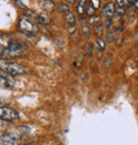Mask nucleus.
Returning a JSON list of instances; mask_svg holds the SVG:
<instances>
[{
    "instance_id": "obj_1",
    "label": "nucleus",
    "mask_w": 138,
    "mask_h": 145,
    "mask_svg": "<svg viewBox=\"0 0 138 145\" xmlns=\"http://www.w3.org/2000/svg\"><path fill=\"white\" fill-rule=\"evenodd\" d=\"M26 52V47L24 44L17 40H10L8 47L4 51V55L2 59H10L14 57H18L22 55Z\"/></svg>"
},
{
    "instance_id": "obj_2",
    "label": "nucleus",
    "mask_w": 138,
    "mask_h": 145,
    "mask_svg": "<svg viewBox=\"0 0 138 145\" xmlns=\"http://www.w3.org/2000/svg\"><path fill=\"white\" fill-rule=\"evenodd\" d=\"M0 69L13 76L21 75L24 73V67L22 65L15 61H9L8 59H0Z\"/></svg>"
},
{
    "instance_id": "obj_3",
    "label": "nucleus",
    "mask_w": 138,
    "mask_h": 145,
    "mask_svg": "<svg viewBox=\"0 0 138 145\" xmlns=\"http://www.w3.org/2000/svg\"><path fill=\"white\" fill-rule=\"evenodd\" d=\"M29 17L21 16L19 18V20H18V28H19L21 32L27 34V35H36L37 33H38V27Z\"/></svg>"
},
{
    "instance_id": "obj_4",
    "label": "nucleus",
    "mask_w": 138,
    "mask_h": 145,
    "mask_svg": "<svg viewBox=\"0 0 138 145\" xmlns=\"http://www.w3.org/2000/svg\"><path fill=\"white\" fill-rule=\"evenodd\" d=\"M19 118V114L15 109L7 107V106H0V120L5 122L15 121Z\"/></svg>"
},
{
    "instance_id": "obj_5",
    "label": "nucleus",
    "mask_w": 138,
    "mask_h": 145,
    "mask_svg": "<svg viewBox=\"0 0 138 145\" xmlns=\"http://www.w3.org/2000/svg\"><path fill=\"white\" fill-rule=\"evenodd\" d=\"M115 11H116V7L114 2H108L102 8V15L105 18H112L115 15Z\"/></svg>"
},
{
    "instance_id": "obj_6",
    "label": "nucleus",
    "mask_w": 138,
    "mask_h": 145,
    "mask_svg": "<svg viewBox=\"0 0 138 145\" xmlns=\"http://www.w3.org/2000/svg\"><path fill=\"white\" fill-rule=\"evenodd\" d=\"M1 145H18V139L13 135H4L0 138Z\"/></svg>"
},
{
    "instance_id": "obj_7",
    "label": "nucleus",
    "mask_w": 138,
    "mask_h": 145,
    "mask_svg": "<svg viewBox=\"0 0 138 145\" xmlns=\"http://www.w3.org/2000/svg\"><path fill=\"white\" fill-rule=\"evenodd\" d=\"M38 3H39L41 10L47 13H51L55 10V3L52 0H39Z\"/></svg>"
},
{
    "instance_id": "obj_8",
    "label": "nucleus",
    "mask_w": 138,
    "mask_h": 145,
    "mask_svg": "<svg viewBox=\"0 0 138 145\" xmlns=\"http://www.w3.org/2000/svg\"><path fill=\"white\" fill-rule=\"evenodd\" d=\"M10 37L8 35H0V59L3 58L4 51L8 47L9 42H10Z\"/></svg>"
},
{
    "instance_id": "obj_9",
    "label": "nucleus",
    "mask_w": 138,
    "mask_h": 145,
    "mask_svg": "<svg viewBox=\"0 0 138 145\" xmlns=\"http://www.w3.org/2000/svg\"><path fill=\"white\" fill-rule=\"evenodd\" d=\"M33 16L35 17V19H36L39 24H50V16L48 15V13L47 12H44V13H39V14H35L34 13V15Z\"/></svg>"
},
{
    "instance_id": "obj_10",
    "label": "nucleus",
    "mask_w": 138,
    "mask_h": 145,
    "mask_svg": "<svg viewBox=\"0 0 138 145\" xmlns=\"http://www.w3.org/2000/svg\"><path fill=\"white\" fill-rule=\"evenodd\" d=\"M14 82L12 78L5 75H0V87L1 88H12Z\"/></svg>"
},
{
    "instance_id": "obj_11",
    "label": "nucleus",
    "mask_w": 138,
    "mask_h": 145,
    "mask_svg": "<svg viewBox=\"0 0 138 145\" xmlns=\"http://www.w3.org/2000/svg\"><path fill=\"white\" fill-rule=\"evenodd\" d=\"M86 8H87V3H86V0H79L77 5V11L79 13V15L81 18H83L84 14L86 13Z\"/></svg>"
},
{
    "instance_id": "obj_12",
    "label": "nucleus",
    "mask_w": 138,
    "mask_h": 145,
    "mask_svg": "<svg viewBox=\"0 0 138 145\" xmlns=\"http://www.w3.org/2000/svg\"><path fill=\"white\" fill-rule=\"evenodd\" d=\"M93 34L97 37L103 36V35H104V25L101 24H95L93 28Z\"/></svg>"
},
{
    "instance_id": "obj_13",
    "label": "nucleus",
    "mask_w": 138,
    "mask_h": 145,
    "mask_svg": "<svg viewBox=\"0 0 138 145\" xmlns=\"http://www.w3.org/2000/svg\"><path fill=\"white\" fill-rule=\"evenodd\" d=\"M82 33L84 34V36L89 38L90 36V24L88 21H83L82 24Z\"/></svg>"
},
{
    "instance_id": "obj_14",
    "label": "nucleus",
    "mask_w": 138,
    "mask_h": 145,
    "mask_svg": "<svg viewBox=\"0 0 138 145\" xmlns=\"http://www.w3.org/2000/svg\"><path fill=\"white\" fill-rule=\"evenodd\" d=\"M96 46H97L98 50L100 51V52H104L106 49V42L105 40H103L101 37H98L97 39H96Z\"/></svg>"
},
{
    "instance_id": "obj_15",
    "label": "nucleus",
    "mask_w": 138,
    "mask_h": 145,
    "mask_svg": "<svg viewBox=\"0 0 138 145\" xmlns=\"http://www.w3.org/2000/svg\"><path fill=\"white\" fill-rule=\"evenodd\" d=\"M57 8H58V11L61 13H63V14H67V13L70 12V7H69V4L65 3V2L58 3Z\"/></svg>"
},
{
    "instance_id": "obj_16",
    "label": "nucleus",
    "mask_w": 138,
    "mask_h": 145,
    "mask_svg": "<svg viewBox=\"0 0 138 145\" xmlns=\"http://www.w3.org/2000/svg\"><path fill=\"white\" fill-rule=\"evenodd\" d=\"M65 21L68 24H76V17L72 12H69L65 14Z\"/></svg>"
},
{
    "instance_id": "obj_17",
    "label": "nucleus",
    "mask_w": 138,
    "mask_h": 145,
    "mask_svg": "<svg viewBox=\"0 0 138 145\" xmlns=\"http://www.w3.org/2000/svg\"><path fill=\"white\" fill-rule=\"evenodd\" d=\"M100 20H101V18H100V16H97V15H91V16H89V18H88V22H89L90 25H95V24H100Z\"/></svg>"
},
{
    "instance_id": "obj_18",
    "label": "nucleus",
    "mask_w": 138,
    "mask_h": 145,
    "mask_svg": "<svg viewBox=\"0 0 138 145\" xmlns=\"http://www.w3.org/2000/svg\"><path fill=\"white\" fill-rule=\"evenodd\" d=\"M115 15H116V17H118V18L124 17V15H126V10L123 8H121V7H118V8H116V11H115Z\"/></svg>"
},
{
    "instance_id": "obj_19",
    "label": "nucleus",
    "mask_w": 138,
    "mask_h": 145,
    "mask_svg": "<svg viewBox=\"0 0 138 145\" xmlns=\"http://www.w3.org/2000/svg\"><path fill=\"white\" fill-rule=\"evenodd\" d=\"M115 39H116V36H115L114 33H113V32L107 33V35H106V41H107V42L112 44V42H114Z\"/></svg>"
},
{
    "instance_id": "obj_20",
    "label": "nucleus",
    "mask_w": 138,
    "mask_h": 145,
    "mask_svg": "<svg viewBox=\"0 0 138 145\" xmlns=\"http://www.w3.org/2000/svg\"><path fill=\"white\" fill-rule=\"evenodd\" d=\"M95 12H96V8L89 3V5H87V8H86V14L88 16H91V15H95Z\"/></svg>"
},
{
    "instance_id": "obj_21",
    "label": "nucleus",
    "mask_w": 138,
    "mask_h": 145,
    "mask_svg": "<svg viewBox=\"0 0 138 145\" xmlns=\"http://www.w3.org/2000/svg\"><path fill=\"white\" fill-rule=\"evenodd\" d=\"M89 3L91 4L96 10H98V8L101 7V0H90Z\"/></svg>"
},
{
    "instance_id": "obj_22",
    "label": "nucleus",
    "mask_w": 138,
    "mask_h": 145,
    "mask_svg": "<svg viewBox=\"0 0 138 145\" xmlns=\"http://www.w3.org/2000/svg\"><path fill=\"white\" fill-rule=\"evenodd\" d=\"M117 1L118 7H121V8H124L126 5H129L131 0H116Z\"/></svg>"
},
{
    "instance_id": "obj_23",
    "label": "nucleus",
    "mask_w": 138,
    "mask_h": 145,
    "mask_svg": "<svg viewBox=\"0 0 138 145\" xmlns=\"http://www.w3.org/2000/svg\"><path fill=\"white\" fill-rule=\"evenodd\" d=\"M113 27V21H112V18H106L105 20V28L107 30H110Z\"/></svg>"
},
{
    "instance_id": "obj_24",
    "label": "nucleus",
    "mask_w": 138,
    "mask_h": 145,
    "mask_svg": "<svg viewBox=\"0 0 138 145\" xmlns=\"http://www.w3.org/2000/svg\"><path fill=\"white\" fill-rule=\"evenodd\" d=\"M93 44H87V49H86V53H87V55L88 56H90L91 54H93Z\"/></svg>"
},
{
    "instance_id": "obj_25",
    "label": "nucleus",
    "mask_w": 138,
    "mask_h": 145,
    "mask_svg": "<svg viewBox=\"0 0 138 145\" xmlns=\"http://www.w3.org/2000/svg\"><path fill=\"white\" fill-rule=\"evenodd\" d=\"M66 2H67V3H76V2H77V0H65Z\"/></svg>"
},
{
    "instance_id": "obj_26",
    "label": "nucleus",
    "mask_w": 138,
    "mask_h": 145,
    "mask_svg": "<svg viewBox=\"0 0 138 145\" xmlns=\"http://www.w3.org/2000/svg\"><path fill=\"white\" fill-rule=\"evenodd\" d=\"M24 145H36L35 143H28V144H24Z\"/></svg>"
}]
</instances>
